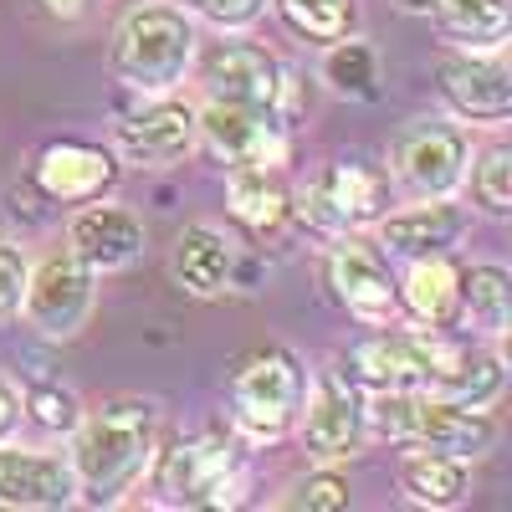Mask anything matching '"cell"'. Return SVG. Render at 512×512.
I'll return each instance as SVG.
<instances>
[{"instance_id":"cell-1","label":"cell","mask_w":512,"mask_h":512,"mask_svg":"<svg viewBox=\"0 0 512 512\" xmlns=\"http://www.w3.org/2000/svg\"><path fill=\"white\" fill-rule=\"evenodd\" d=\"M72 477L77 492L93 502H118L144 477L154 456V405L149 400H108L93 415H77L72 425Z\"/></svg>"},{"instance_id":"cell-2","label":"cell","mask_w":512,"mask_h":512,"mask_svg":"<svg viewBox=\"0 0 512 512\" xmlns=\"http://www.w3.org/2000/svg\"><path fill=\"white\" fill-rule=\"evenodd\" d=\"M195 62V26L180 6H139L118 21L113 72L139 93L180 88Z\"/></svg>"},{"instance_id":"cell-3","label":"cell","mask_w":512,"mask_h":512,"mask_svg":"<svg viewBox=\"0 0 512 512\" xmlns=\"http://www.w3.org/2000/svg\"><path fill=\"white\" fill-rule=\"evenodd\" d=\"M154 492L169 507H231L241 497L236 451L221 436H190L154 466Z\"/></svg>"},{"instance_id":"cell-4","label":"cell","mask_w":512,"mask_h":512,"mask_svg":"<svg viewBox=\"0 0 512 512\" xmlns=\"http://www.w3.org/2000/svg\"><path fill=\"white\" fill-rule=\"evenodd\" d=\"M231 405L256 441H277L297 420V405H303V369L287 349L251 354L231 379Z\"/></svg>"},{"instance_id":"cell-5","label":"cell","mask_w":512,"mask_h":512,"mask_svg":"<svg viewBox=\"0 0 512 512\" xmlns=\"http://www.w3.org/2000/svg\"><path fill=\"white\" fill-rule=\"evenodd\" d=\"M349 364L369 390H431L456 364V349L425 333H374L349 354Z\"/></svg>"},{"instance_id":"cell-6","label":"cell","mask_w":512,"mask_h":512,"mask_svg":"<svg viewBox=\"0 0 512 512\" xmlns=\"http://www.w3.org/2000/svg\"><path fill=\"white\" fill-rule=\"evenodd\" d=\"M21 313L41 338H72L93 313V267L72 251L47 256V262L26 277Z\"/></svg>"},{"instance_id":"cell-7","label":"cell","mask_w":512,"mask_h":512,"mask_svg":"<svg viewBox=\"0 0 512 512\" xmlns=\"http://www.w3.org/2000/svg\"><path fill=\"white\" fill-rule=\"evenodd\" d=\"M200 82L216 103H241V108H262V113H277L282 103V67L272 52L251 47V41H216V47H205Z\"/></svg>"},{"instance_id":"cell-8","label":"cell","mask_w":512,"mask_h":512,"mask_svg":"<svg viewBox=\"0 0 512 512\" xmlns=\"http://www.w3.org/2000/svg\"><path fill=\"white\" fill-rule=\"evenodd\" d=\"M195 134L205 149L226 159V164H256V169H277L287 159V139L277 128V113L262 108H241V103H216L210 98L205 113H195Z\"/></svg>"},{"instance_id":"cell-9","label":"cell","mask_w":512,"mask_h":512,"mask_svg":"<svg viewBox=\"0 0 512 512\" xmlns=\"http://www.w3.org/2000/svg\"><path fill=\"white\" fill-rule=\"evenodd\" d=\"M328 287L359 323L369 328H390L400 318V287L390 277V267L379 262V251H369L364 241H338L328 256Z\"/></svg>"},{"instance_id":"cell-10","label":"cell","mask_w":512,"mask_h":512,"mask_svg":"<svg viewBox=\"0 0 512 512\" xmlns=\"http://www.w3.org/2000/svg\"><path fill=\"white\" fill-rule=\"evenodd\" d=\"M384 195H390V185H384L379 169L338 164L303 190V216L323 231H354V226L384 216Z\"/></svg>"},{"instance_id":"cell-11","label":"cell","mask_w":512,"mask_h":512,"mask_svg":"<svg viewBox=\"0 0 512 512\" xmlns=\"http://www.w3.org/2000/svg\"><path fill=\"white\" fill-rule=\"evenodd\" d=\"M303 441H308L313 461H344V456L359 451V441H364V405H359L354 384L344 374L323 369L313 379L308 410H303Z\"/></svg>"},{"instance_id":"cell-12","label":"cell","mask_w":512,"mask_h":512,"mask_svg":"<svg viewBox=\"0 0 512 512\" xmlns=\"http://www.w3.org/2000/svg\"><path fill=\"white\" fill-rule=\"evenodd\" d=\"M400 180L425 200V195H451L466 175V134L451 123H415L395 149Z\"/></svg>"},{"instance_id":"cell-13","label":"cell","mask_w":512,"mask_h":512,"mask_svg":"<svg viewBox=\"0 0 512 512\" xmlns=\"http://www.w3.org/2000/svg\"><path fill=\"white\" fill-rule=\"evenodd\" d=\"M77 502V477L72 461L52 451H21L6 446L0 451V507H21V512H52Z\"/></svg>"},{"instance_id":"cell-14","label":"cell","mask_w":512,"mask_h":512,"mask_svg":"<svg viewBox=\"0 0 512 512\" xmlns=\"http://www.w3.org/2000/svg\"><path fill=\"white\" fill-rule=\"evenodd\" d=\"M466 226H472V216L461 205H451L446 195H425L410 210L379 216V246H390L395 256H410L415 262V256H441V251L461 246Z\"/></svg>"},{"instance_id":"cell-15","label":"cell","mask_w":512,"mask_h":512,"mask_svg":"<svg viewBox=\"0 0 512 512\" xmlns=\"http://www.w3.org/2000/svg\"><path fill=\"white\" fill-rule=\"evenodd\" d=\"M67 251L82 256L93 272H118L144 251V221L123 205H88L67 226Z\"/></svg>"},{"instance_id":"cell-16","label":"cell","mask_w":512,"mask_h":512,"mask_svg":"<svg viewBox=\"0 0 512 512\" xmlns=\"http://www.w3.org/2000/svg\"><path fill=\"white\" fill-rule=\"evenodd\" d=\"M492 441H497V420L487 410L451 405V400H436V395L420 390L410 446H431V451H446V456H461V461H477V456L492 451Z\"/></svg>"},{"instance_id":"cell-17","label":"cell","mask_w":512,"mask_h":512,"mask_svg":"<svg viewBox=\"0 0 512 512\" xmlns=\"http://www.w3.org/2000/svg\"><path fill=\"white\" fill-rule=\"evenodd\" d=\"M446 103L472 123H502L512 113V72L502 57H451L441 62Z\"/></svg>"},{"instance_id":"cell-18","label":"cell","mask_w":512,"mask_h":512,"mask_svg":"<svg viewBox=\"0 0 512 512\" xmlns=\"http://www.w3.org/2000/svg\"><path fill=\"white\" fill-rule=\"evenodd\" d=\"M113 144H118L123 159H134V164H169V159L190 154V144H195V108L154 103V108H144L134 118H123Z\"/></svg>"},{"instance_id":"cell-19","label":"cell","mask_w":512,"mask_h":512,"mask_svg":"<svg viewBox=\"0 0 512 512\" xmlns=\"http://www.w3.org/2000/svg\"><path fill=\"white\" fill-rule=\"evenodd\" d=\"M118 180L113 154L93 144H52L36 159V185L47 200H98Z\"/></svg>"},{"instance_id":"cell-20","label":"cell","mask_w":512,"mask_h":512,"mask_svg":"<svg viewBox=\"0 0 512 512\" xmlns=\"http://www.w3.org/2000/svg\"><path fill=\"white\" fill-rule=\"evenodd\" d=\"M400 308L431 328H446L461 313V267L451 256H415V267L400 287Z\"/></svg>"},{"instance_id":"cell-21","label":"cell","mask_w":512,"mask_h":512,"mask_svg":"<svg viewBox=\"0 0 512 512\" xmlns=\"http://www.w3.org/2000/svg\"><path fill=\"white\" fill-rule=\"evenodd\" d=\"M169 272H175V282L195 297H216L226 292L231 282V246L221 231L210 226H185L180 241H175V256H169Z\"/></svg>"},{"instance_id":"cell-22","label":"cell","mask_w":512,"mask_h":512,"mask_svg":"<svg viewBox=\"0 0 512 512\" xmlns=\"http://www.w3.org/2000/svg\"><path fill=\"white\" fill-rule=\"evenodd\" d=\"M400 487L420 507H456V502H466V492H472V472H466L461 456L420 446L400 461Z\"/></svg>"},{"instance_id":"cell-23","label":"cell","mask_w":512,"mask_h":512,"mask_svg":"<svg viewBox=\"0 0 512 512\" xmlns=\"http://www.w3.org/2000/svg\"><path fill=\"white\" fill-rule=\"evenodd\" d=\"M231 216L251 231V236H272L282 221H287V190L277 185L272 169H256V164H236L231 175Z\"/></svg>"},{"instance_id":"cell-24","label":"cell","mask_w":512,"mask_h":512,"mask_svg":"<svg viewBox=\"0 0 512 512\" xmlns=\"http://www.w3.org/2000/svg\"><path fill=\"white\" fill-rule=\"evenodd\" d=\"M436 21L451 41H461V47L472 52H487V47H502V36L512 26L507 16V0H436Z\"/></svg>"},{"instance_id":"cell-25","label":"cell","mask_w":512,"mask_h":512,"mask_svg":"<svg viewBox=\"0 0 512 512\" xmlns=\"http://www.w3.org/2000/svg\"><path fill=\"white\" fill-rule=\"evenodd\" d=\"M507 384V369L497 354H456V364L431 384L425 395L436 400H451V405H472V410H487Z\"/></svg>"},{"instance_id":"cell-26","label":"cell","mask_w":512,"mask_h":512,"mask_svg":"<svg viewBox=\"0 0 512 512\" xmlns=\"http://www.w3.org/2000/svg\"><path fill=\"white\" fill-rule=\"evenodd\" d=\"M461 308L472 313L492 338L507 333V323H512V277L502 267H472V272H461Z\"/></svg>"},{"instance_id":"cell-27","label":"cell","mask_w":512,"mask_h":512,"mask_svg":"<svg viewBox=\"0 0 512 512\" xmlns=\"http://www.w3.org/2000/svg\"><path fill=\"white\" fill-rule=\"evenodd\" d=\"M277 6H282V21L308 41H344L359 21L354 0H277Z\"/></svg>"},{"instance_id":"cell-28","label":"cell","mask_w":512,"mask_h":512,"mask_svg":"<svg viewBox=\"0 0 512 512\" xmlns=\"http://www.w3.org/2000/svg\"><path fill=\"white\" fill-rule=\"evenodd\" d=\"M472 195L487 216H507L512 210V154L497 144L472 164Z\"/></svg>"},{"instance_id":"cell-29","label":"cell","mask_w":512,"mask_h":512,"mask_svg":"<svg viewBox=\"0 0 512 512\" xmlns=\"http://www.w3.org/2000/svg\"><path fill=\"white\" fill-rule=\"evenodd\" d=\"M328 82L338 93H359V98H374V57L364 41H338L328 52Z\"/></svg>"},{"instance_id":"cell-30","label":"cell","mask_w":512,"mask_h":512,"mask_svg":"<svg viewBox=\"0 0 512 512\" xmlns=\"http://www.w3.org/2000/svg\"><path fill=\"white\" fill-rule=\"evenodd\" d=\"M26 277H31V262L26 251L0 241V323H11L21 313V297H26Z\"/></svg>"},{"instance_id":"cell-31","label":"cell","mask_w":512,"mask_h":512,"mask_svg":"<svg viewBox=\"0 0 512 512\" xmlns=\"http://www.w3.org/2000/svg\"><path fill=\"white\" fill-rule=\"evenodd\" d=\"M282 507H308V512H333V507H349V487L344 477H333V472H318L308 482H297L292 497H282Z\"/></svg>"},{"instance_id":"cell-32","label":"cell","mask_w":512,"mask_h":512,"mask_svg":"<svg viewBox=\"0 0 512 512\" xmlns=\"http://www.w3.org/2000/svg\"><path fill=\"white\" fill-rule=\"evenodd\" d=\"M185 11L205 16L210 26H221V31H241V26H251L256 16L267 11V0H185Z\"/></svg>"},{"instance_id":"cell-33","label":"cell","mask_w":512,"mask_h":512,"mask_svg":"<svg viewBox=\"0 0 512 512\" xmlns=\"http://www.w3.org/2000/svg\"><path fill=\"white\" fill-rule=\"evenodd\" d=\"M31 410L41 425H52V431H72L77 425V400L67 390H57V384H36L31 390Z\"/></svg>"},{"instance_id":"cell-34","label":"cell","mask_w":512,"mask_h":512,"mask_svg":"<svg viewBox=\"0 0 512 512\" xmlns=\"http://www.w3.org/2000/svg\"><path fill=\"white\" fill-rule=\"evenodd\" d=\"M11 425H16V395L6 390V384H0V436H6Z\"/></svg>"},{"instance_id":"cell-35","label":"cell","mask_w":512,"mask_h":512,"mask_svg":"<svg viewBox=\"0 0 512 512\" xmlns=\"http://www.w3.org/2000/svg\"><path fill=\"white\" fill-rule=\"evenodd\" d=\"M52 11H62V16H77V0H52Z\"/></svg>"},{"instance_id":"cell-36","label":"cell","mask_w":512,"mask_h":512,"mask_svg":"<svg viewBox=\"0 0 512 512\" xmlns=\"http://www.w3.org/2000/svg\"><path fill=\"white\" fill-rule=\"evenodd\" d=\"M400 6H405V11H431L436 0H400Z\"/></svg>"}]
</instances>
